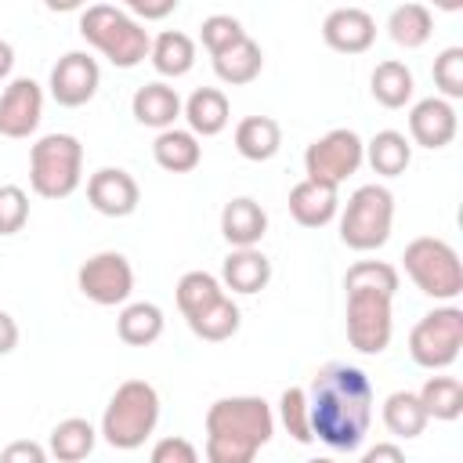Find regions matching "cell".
I'll use <instances>...</instances> for the list:
<instances>
[{
  "mask_svg": "<svg viewBox=\"0 0 463 463\" xmlns=\"http://www.w3.org/2000/svg\"><path fill=\"white\" fill-rule=\"evenodd\" d=\"M87 203L101 217H130L141 203V188L130 170L123 166H101L87 177Z\"/></svg>",
  "mask_w": 463,
  "mask_h": 463,
  "instance_id": "5bb4252c",
  "label": "cell"
},
{
  "mask_svg": "<svg viewBox=\"0 0 463 463\" xmlns=\"http://www.w3.org/2000/svg\"><path fill=\"white\" fill-rule=\"evenodd\" d=\"M282 148V127L271 116H246L235 123V152L250 163H268Z\"/></svg>",
  "mask_w": 463,
  "mask_h": 463,
  "instance_id": "603a6c76",
  "label": "cell"
},
{
  "mask_svg": "<svg viewBox=\"0 0 463 463\" xmlns=\"http://www.w3.org/2000/svg\"><path fill=\"white\" fill-rule=\"evenodd\" d=\"M369 90H373V98H376L383 109H405V105L412 101V94H416L412 69H409L405 61L387 58V61H380V65L373 69Z\"/></svg>",
  "mask_w": 463,
  "mask_h": 463,
  "instance_id": "83f0119b",
  "label": "cell"
},
{
  "mask_svg": "<svg viewBox=\"0 0 463 463\" xmlns=\"http://www.w3.org/2000/svg\"><path fill=\"white\" fill-rule=\"evenodd\" d=\"M383 427L394 434V438H420L423 427H427V412L416 398V391H394L383 398Z\"/></svg>",
  "mask_w": 463,
  "mask_h": 463,
  "instance_id": "d6a6232c",
  "label": "cell"
},
{
  "mask_svg": "<svg viewBox=\"0 0 463 463\" xmlns=\"http://www.w3.org/2000/svg\"><path fill=\"white\" fill-rule=\"evenodd\" d=\"M43 119V87L33 76H14L0 94V134L29 137Z\"/></svg>",
  "mask_w": 463,
  "mask_h": 463,
  "instance_id": "4fadbf2b",
  "label": "cell"
},
{
  "mask_svg": "<svg viewBox=\"0 0 463 463\" xmlns=\"http://www.w3.org/2000/svg\"><path fill=\"white\" fill-rule=\"evenodd\" d=\"M148 463H199V452H195V445L188 438H177L174 434V438H159L152 445Z\"/></svg>",
  "mask_w": 463,
  "mask_h": 463,
  "instance_id": "f35d334b",
  "label": "cell"
},
{
  "mask_svg": "<svg viewBox=\"0 0 463 463\" xmlns=\"http://www.w3.org/2000/svg\"><path fill=\"white\" fill-rule=\"evenodd\" d=\"M163 326H166L163 307L152 304V300H134L116 318V333H119V340L127 347H148V344H156L163 336Z\"/></svg>",
  "mask_w": 463,
  "mask_h": 463,
  "instance_id": "d4e9b609",
  "label": "cell"
},
{
  "mask_svg": "<svg viewBox=\"0 0 463 463\" xmlns=\"http://www.w3.org/2000/svg\"><path fill=\"white\" fill-rule=\"evenodd\" d=\"M239 326H242V311H239V304L224 293L217 304H210L206 311H199L195 318H188V329L199 336V340H206V344H221V340H232L235 333H239Z\"/></svg>",
  "mask_w": 463,
  "mask_h": 463,
  "instance_id": "1f68e13d",
  "label": "cell"
},
{
  "mask_svg": "<svg viewBox=\"0 0 463 463\" xmlns=\"http://www.w3.org/2000/svg\"><path fill=\"white\" fill-rule=\"evenodd\" d=\"M275 434V412L257 394L217 398L206 409V463H253Z\"/></svg>",
  "mask_w": 463,
  "mask_h": 463,
  "instance_id": "3957f363",
  "label": "cell"
},
{
  "mask_svg": "<svg viewBox=\"0 0 463 463\" xmlns=\"http://www.w3.org/2000/svg\"><path fill=\"white\" fill-rule=\"evenodd\" d=\"M29 221V195L22 184H0V235H18Z\"/></svg>",
  "mask_w": 463,
  "mask_h": 463,
  "instance_id": "74e56055",
  "label": "cell"
},
{
  "mask_svg": "<svg viewBox=\"0 0 463 463\" xmlns=\"http://www.w3.org/2000/svg\"><path fill=\"white\" fill-rule=\"evenodd\" d=\"M94 441H98L94 423L83 420V416H69V420H61V423L51 430V438H47V456H54L58 463H80V459H87V456L94 452Z\"/></svg>",
  "mask_w": 463,
  "mask_h": 463,
  "instance_id": "4316f807",
  "label": "cell"
},
{
  "mask_svg": "<svg viewBox=\"0 0 463 463\" xmlns=\"http://www.w3.org/2000/svg\"><path fill=\"white\" fill-rule=\"evenodd\" d=\"M456 130H459V119H456V109H452V101H445V98H423V101H416L412 109H409V145H420V148H445V145H452V137H456Z\"/></svg>",
  "mask_w": 463,
  "mask_h": 463,
  "instance_id": "9a60e30c",
  "label": "cell"
},
{
  "mask_svg": "<svg viewBox=\"0 0 463 463\" xmlns=\"http://www.w3.org/2000/svg\"><path fill=\"white\" fill-rule=\"evenodd\" d=\"M365 163L380 177H398L412 163V145H409V137L402 130H376L365 141Z\"/></svg>",
  "mask_w": 463,
  "mask_h": 463,
  "instance_id": "484cf974",
  "label": "cell"
},
{
  "mask_svg": "<svg viewBox=\"0 0 463 463\" xmlns=\"http://www.w3.org/2000/svg\"><path fill=\"white\" fill-rule=\"evenodd\" d=\"M289 213L300 228H326L340 213V195L336 188L304 177L289 188Z\"/></svg>",
  "mask_w": 463,
  "mask_h": 463,
  "instance_id": "d6986e66",
  "label": "cell"
},
{
  "mask_svg": "<svg viewBox=\"0 0 463 463\" xmlns=\"http://www.w3.org/2000/svg\"><path fill=\"white\" fill-rule=\"evenodd\" d=\"M148 61L159 76L166 80H177L184 72H192L195 65V43L188 33L181 29H163L159 36H152V47H148Z\"/></svg>",
  "mask_w": 463,
  "mask_h": 463,
  "instance_id": "7402d4cb",
  "label": "cell"
},
{
  "mask_svg": "<svg viewBox=\"0 0 463 463\" xmlns=\"http://www.w3.org/2000/svg\"><path fill=\"white\" fill-rule=\"evenodd\" d=\"M14 347H18V322L7 311H0V354H11Z\"/></svg>",
  "mask_w": 463,
  "mask_h": 463,
  "instance_id": "7bdbcfd3",
  "label": "cell"
},
{
  "mask_svg": "<svg viewBox=\"0 0 463 463\" xmlns=\"http://www.w3.org/2000/svg\"><path fill=\"white\" fill-rule=\"evenodd\" d=\"M80 33L83 40L101 51L116 69H134L148 58V47H152V36L141 22H134L123 7L116 4H90L83 14H80Z\"/></svg>",
  "mask_w": 463,
  "mask_h": 463,
  "instance_id": "5b68a950",
  "label": "cell"
},
{
  "mask_svg": "<svg viewBox=\"0 0 463 463\" xmlns=\"http://www.w3.org/2000/svg\"><path fill=\"white\" fill-rule=\"evenodd\" d=\"M304 463H336V459H326V456H318V459H304Z\"/></svg>",
  "mask_w": 463,
  "mask_h": 463,
  "instance_id": "f6af8a7d",
  "label": "cell"
},
{
  "mask_svg": "<svg viewBox=\"0 0 463 463\" xmlns=\"http://www.w3.org/2000/svg\"><path fill=\"white\" fill-rule=\"evenodd\" d=\"M394 195L387 184H362L340 213V242L354 253H373L391 239Z\"/></svg>",
  "mask_w": 463,
  "mask_h": 463,
  "instance_id": "52a82bcc",
  "label": "cell"
},
{
  "mask_svg": "<svg viewBox=\"0 0 463 463\" xmlns=\"http://www.w3.org/2000/svg\"><path fill=\"white\" fill-rule=\"evenodd\" d=\"M260 69H264V51H260L250 36H246V40H239L235 47H228V51L213 54V72H217V80H221V83H228V87L253 83V80L260 76Z\"/></svg>",
  "mask_w": 463,
  "mask_h": 463,
  "instance_id": "f1b7e54d",
  "label": "cell"
},
{
  "mask_svg": "<svg viewBox=\"0 0 463 463\" xmlns=\"http://www.w3.org/2000/svg\"><path fill=\"white\" fill-rule=\"evenodd\" d=\"M279 420L286 427V434L300 445H311L315 434H311V416H307V394L304 387H286L282 398H279Z\"/></svg>",
  "mask_w": 463,
  "mask_h": 463,
  "instance_id": "e575fe53",
  "label": "cell"
},
{
  "mask_svg": "<svg viewBox=\"0 0 463 463\" xmlns=\"http://www.w3.org/2000/svg\"><path fill=\"white\" fill-rule=\"evenodd\" d=\"M199 36H203V47H206L210 58H213V54L235 47L239 40H246V29H242V22L232 18V14H210V18H203Z\"/></svg>",
  "mask_w": 463,
  "mask_h": 463,
  "instance_id": "8d00e7d4",
  "label": "cell"
},
{
  "mask_svg": "<svg viewBox=\"0 0 463 463\" xmlns=\"http://www.w3.org/2000/svg\"><path fill=\"white\" fill-rule=\"evenodd\" d=\"M152 159L166 170V174H188L203 163V145L192 130H181V127H170L163 134H156L152 141Z\"/></svg>",
  "mask_w": 463,
  "mask_h": 463,
  "instance_id": "cb8c5ba5",
  "label": "cell"
},
{
  "mask_svg": "<svg viewBox=\"0 0 463 463\" xmlns=\"http://www.w3.org/2000/svg\"><path fill=\"white\" fill-rule=\"evenodd\" d=\"M159 423V391L148 383V380H123L116 387V394L109 398L105 405V416H101V438L112 445V449H141L152 430Z\"/></svg>",
  "mask_w": 463,
  "mask_h": 463,
  "instance_id": "277c9868",
  "label": "cell"
},
{
  "mask_svg": "<svg viewBox=\"0 0 463 463\" xmlns=\"http://www.w3.org/2000/svg\"><path fill=\"white\" fill-rule=\"evenodd\" d=\"M170 11H177V0H159V4H148V0H130L127 4V14L137 22V18H145V22H156V18H166Z\"/></svg>",
  "mask_w": 463,
  "mask_h": 463,
  "instance_id": "60d3db41",
  "label": "cell"
},
{
  "mask_svg": "<svg viewBox=\"0 0 463 463\" xmlns=\"http://www.w3.org/2000/svg\"><path fill=\"white\" fill-rule=\"evenodd\" d=\"M268 232V213L257 199L239 195L221 210V235L232 250H253Z\"/></svg>",
  "mask_w": 463,
  "mask_h": 463,
  "instance_id": "e0dca14e",
  "label": "cell"
},
{
  "mask_svg": "<svg viewBox=\"0 0 463 463\" xmlns=\"http://www.w3.org/2000/svg\"><path fill=\"white\" fill-rule=\"evenodd\" d=\"M181 116L195 137H213L228 127L232 105H228V94L221 87H199L188 94V101H181Z\"/></svg>",
  "mask_w": 463,
  "mask_h": 463,
  "instance_id": "ffe728a7",
  "label": "cell"
},
{
  "mask_svg": "<svg viewBox=\"0 0 463 463\" xmlns=\"http://www.w3.org/2000/svg\"><path fill=\"white\" fill-rule=\"evenodd\" d=\"M307 394V416H311V434L326 441L336 452H354L373 423V380L347 362H329L322 365L311 383L304 387Z\"/></svg>",
  "mask_w": 463,
  "mask_h": 463,
  "instance_id": "6da1fadb",
  "label": "cell"
},
{
  "mask_svg": "<svg viewBox=\"0 0 463 463\" xmlns=\"http://www.w3.org/2000/svg\"><path fill=\"white\" fill-rule=\"evenodd\" d=\"M130 112H134V119H137L141 127H152V130L163 134V130H170V127L177 123V116H181V94H177L170 83L152 80V83H145V87L134 90Z\"/></svg>",
  "mask_w": 463,
  "mask_h": 463,
  "instance_id": "ac0fdd59",
  "label": "cell"
},
{
  "mask_svg": "<svg viewBox=\"0 0 463 463\" xmlns=\"http://www.w3.org/2000/svg\"><path fill=\"white\" fill-rule=\"evenodd\" d=\"M430 33H434V14L423 4H398L387 18V36L405 51L423 47L430 40Z\"/></svg>",
  "mask_w": 463,
  "mask_h": 463,
  "instance_id": "4dcf8cb0",
  "label": "cell"
},
{
  "mask_svg": "<svg viewBox=\"0 0 463 463\" xmlns=\"http://www.w3.org/2000/svg\"><path fill=\"white\" fill-rule=\"evenodd\" d=\"M51 98L61 105V109H80L87 105L98 87H101V69H98V58H90L87 51H69L54 61L51 69Z\"/></svg>",
  "mask_w": 463,
  "mask_h": 463,
  "instance_id": "7c38bea8",
  "label": "cell"
},
{
  "mask_svg": "<svg viewBox=\"0 0 463 463\" xmlns=\"http://www.w3.org/2000/svg\"><path fill=\"white\" fill-rule=\"evenodd\" d=\"M76 286L90 304L116 307V304H127V297L134 293V268L119 250H101L80 264Z\"/></svg>",
  "mask_w": 463,
  "mask_h": 463,
  "instance_id": "8fae6325",
  "label": "cell"
},
{
  "mask_svg": "<svg viewBox=\"0 0 463 463\" xmlns=\"http://www.w3.org/2000/svg\"><path fill=\"white\" fill-rule=\"evenodd\" d=\"M14 69V47L7 40H0V80H7Z\"/></svg>",
  "mask_w": 463,
  "mask_h": 463,
  "instance_id": "ee69618b",
  "label": "cell"
},
{
  "mask_svg": "<svg viewBox=\"0 0 463 463\" xmlns=\"http://www.w3.org/2000/svg\"><path fill=\"white\" fill-rule=\"evenodd\" d=\"M0 463H47V449L33 438H18V441L4 445Z\"/></svg>",
  "mask_w": 463,
  "mask_h": 463,
  "instance_id": "ab89813d",
  "label": "cell"
},
{
  "mask_svg": "<svg viewBox=\"0 0 463 463\" xmlns=\"http://www.w3.org/2000/svg\"><path fill=\"white\" fill-rule=\"evenodd\" d=\"M271 282V260L253 246V250H232L221 264V286L232 293H260Z\"/></svg>",
  "mask_w": 463,
  "mask_h": 463,
  "instance_id": "44dd1931",
  "label": "cell"
},
{
  "mask_svg": "<svg viewBox=\"0 0 463 463\" xmlns=\"http://www.w3.org/2000/svg\"><path fill=\"white\" fill-rule=\"evenodd\" d=\"M416 398H420V405H423L427 420L452 423V420H459V416H463V383H459L456 376H445V373L427 376V380H423V387L416 391Z\"/></svg>",
  "mask_w": 463,
  "mask_h": 463,
  "instance_id": "f546056e",
  "label": "cell"
},
{
  "mask_svg": "<svg viewBox=\"0 0 463 463\" xmlns=\"http://www.w3.org/2000/svg\"><path fill=\"white\" fill-rule=\"evenodd\" d=\"M459 347H463V311L456 304H445V307L427 311L412 326V333H409V354H412V362L420 369H430V373L449 369L459 358Z\"/></svg>",
  "mask_w": 463,
  "mask_h": 463,
  "instance_id": "9c48e42d",
  "label": "cell"
},
{
  "mask_svg": "<svg viewBox=\"0 0 463 463\" xmlns=\"http://www.w3.org/2000/svg\"><path fill=\"white\" fill-rule=\"evenodd\" d=\"M430 76H434L438 98H445V101L463 98V47H445V51L434 58Z\"/></svg>",
  "mask_w": 463,
  "mask_h": 463,
  "instance_id": "d590c367",
  "label": "cell"
},
{
  "mask_svg": "<svg viewBox=\"0 0 463 463\" xmlns=\"http://www.w3.org/2000/svg\"><path fill=\"white\" fill-rule=\"evenodd\" d=\"M83 181V145L76 134H43L29 148V188L40 199H69Z\"/></svg>",
  "mask_w": 463,
  "mask_h": 463,
  "instance_id": "8992f818",
  "label": "cell"
},
{
  "mask_svg": "<svg viewBox=\"0 0 463 463\" xmlns=\"http://www.w3.org/2000/svg\"><path fill=\"white\" fill-rule=\"evenodd\" d=\"M174 297H177V307H181V315H184V322H188V318H195L199 311H206L210 304H217V300L224 297V286H221V279L210 275V271H184V275L177 279Z\"/></svg>",
  "mask_w": 463,
  "mask_h": 463,
  "instance_id": "836d02e7",
  "label": "cell"
},
{
  "mask_svg": "<svg viewBox=\"0 0 463 463\" xmlns=\"http://www.w3.org/2000/svg\"><path fill=\"white\" fill-rule=\"evenodd\" d=\"M322 40L340 54H362L376 40V22L362 7H336L322 22Z\"/></svg>",
  "mask_w": 463,
  "mask_h": 463,
  "instance_id": "2e32d148",
  "label": "cell"
},
{
  "mask_svg": "<svg viewBox=\"0 0 463 463\" xmlns=\"http://www.w3.org/2000/svg\"><path fill=\"white\" fill-rule=\"evenodd\" d=\"M402 264H405V275L412 279V286L423 293V297H434V300H456L463 293V264H459V253L438 239V235H420L405 246L402 253Z\"/></svg>",
  "mask_w": 463,
  "mask_h": 463,
  "instance_id": "ba28073f",
  "label": "cell"
},
{
  "mask_svg": "<svg viewBox=\"0 0 463 463\" xmlns=\"http://www.w3.org/2000/svg\"><path fill=\"white\" fill-rule=\"evenodd\" d=\"M358 463H405V452H402V445H394V441H376V445H369V449L362 452Z\"/></svg>",
  "mask_w": 463,
  "mask_h": 463,
  "instance_id": "b9f144b4",
  "label": "cell"
},
{
  "mask_svg": "<svg viewBox=\"0 0 463 463\" xmlns=\"http://www.w3.org/2000/svg\"><path fill=\"white\" fill-rule=\"evenodd\" d=\"M347 289V307H344V326L347 340L362 354H380L391 344L394 333V293H398V268L387 260H358L344 275Z\"/></svg>",
  "mask_w": 463,
  "mask_h": 463,
  "instance_id": "7a4b0ae2",
  "label": "cell"
},
{
  "mask_svg": "<svg viewBox=\"0 0 463 463\" xmlns=\"http://www.w3.org/2000/svg\"><path fill=\"white\" fill-rule=\"evenodd\" d=\"M362 163H365V141L347 127H336V130L315 137L304 148L307 181H318V184H329V188H340Z\"/></svg>",
  "mask_w": 463,
  "mask_h": 463,
  "instance_id": "30bf717a",
  "label": "cell"
}]
</instances>
